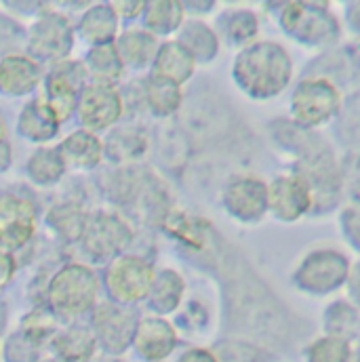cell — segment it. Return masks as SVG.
I'll list each match as a JSON object with an SVG mask.
<instances>
[{
    "instance_id": "obj_1",
    "label": "cell",
    "mask_w": 360,
    "mask_h": 362,
    "mask_svg": "<svg viewBox=\"0 0 360 362\" xmlns=\"http://www.w3.org/2000/svg\"><path fill=\"white\" fill-rule=\"evenodd\" d=\"M291 57L274 42L245 47L234 62V81L247 95L268 99L282 93L291 81Z\"/></svg>"
},
{
    "instance_id": "obj_2",
    "label": "cell",
    "mask_w": 360,
    "mask_h": 362,
    "mask_svg": "<svg viewBox=\"0 0 360 362\" xmlns=\"http://www.w3.org/2000/svg\"><path fill=\"white\" fill-rule=\"evenodd\" d=\"M99 276L85 264H66L47 284V301L55 316L76 318L97 305Z\"/></svg>"
},
{
    "instance_id": "obj_3",
    "label": "cell",
    "mask_w": 360,
    "mask_h": 362,
    "mask_svg": "<svg viewBox=\"0 0 360 362\" xmlns=\"http://www.w3.org/2000/svg\"><path fill=\"white\" fill-rule=\"evenodd\" d=\"M156 270L137 255H118L103 272V286L114 303L131 305L148 299Z\"/></svg>"
},
{
    "instance_id": "obj_4",
    "label": "cell",
    "mask_w": 360,
    "mask_h": 362,
    "mask_svg": "<svg viewBox=\"0 0 360 362\" xmlns=\"http://www.w3.org/2000/svg\"><path fill=\"white\" fill-rule=\"evenodd\" d=\"M74 49V25L66 13H40L28 34V55L34 62H66Z\"/></svg>"
},
{
    "instance_id": "obj_5",
    "label": "cell",
    "mask_w": 360,
    "mask_h": 362,
    "mask_svg": "<svg viewBox=\"0 0 360 362\" xmlns=\"http://www.w3.org/2000/svg\"><path fill=\"white\" fill-rule=\"evenodd\" d=\"M89 72L85 62H59L45 78V101L51 105L59 122H66L76 114L81 90L89 85Z\"/></svg>"
},
{
    "instance_id": "obj_6",
    "label": "cell",
    "mask_w": 360,
    "mask_h": 362,
    "mask_svg": "<svg viewBox=\"0 0 360 362\" xmlns=\"http://www.w3.org/2000/svg\"><path fill=\"white\" fill-rule=\"evenodd\" d=\"M280 23L286 34L308 45H331L339 36L335 17L323 4L291 2L284 6Z\"/></svg>"
},
{
    "instance_id": "obj_7",
    "label": "cell",
    "mask_w": 360,
    "mask_h": 362,
    "mask_svg": "<svg viewBox=\"0 0 360 362\" xmlns=\"http://www.w3.org/2000/svg\"><path fill=\"white\" fill-rule=\"evenodd\" d=\"M133 240L131 226L116 213L97 211L89 215L85 234L81 238L83 249L93 259H114L118 257Z\"/></svg>"
},
{
    "instance_id": "obj_8",
    "label": "cell",
    "mask_w": 360,
    "mask_h": 362,
    "mask_svg": "<svg viewBox=\"0 0 360 362\" xmlns=\"http://www.w3.org/2000/svg\"><path fill=\"white\" fill-rule=\"evenodd\" d=\"M91 327L97 344L108 354H122L133 344L137 316L127 305L114 301H101L99 305H95Z\"/></svg>"
},
{
    "instance_id": "obj_9",
    "label": "cell",
    "mask_w": 360,
    "mask_h": 362,
    "mask_svg": "<svg viewBox=\"0 0 360 362\" xmlns=\"http://www.w3.org/2000/svg\"><path fill=\"white\" fill-rule=\"evenodd\" d=\"M339 103H342L339 90L329 81L314 78V81H303L295 89L291 112L301 127H318L339 110Z\"/></svg>"
},
{
    "instance_id": "obj_10",
    "label": "cell",
    "mask_w": 360,
    "mask_h": 362,
    "mask_svg": "<svg viewBox=\"0 0 360 362\" xmlns=\"http://www.w3.org/2000/svg\"><path fill=\"white\" fill-rule=\"evenodd\" d=\"M124 112V99L120 90L110 85L89 83L79 97V120L91 133L112 129Z\"/></svg>"
},
{
    "instance_id": "obj_11",
    "label": "cell",
    "mask_w": 360,
    "mask_h": 362,
    "mask_svg": "<svg viewBox=\"0 0 360 362\" xmlns=\"http://www.w3.org/2000/svg\"><path fill=\"white\" fill-rule=\"evenodd\" d=\"M36 234V206L17 194L0 196V249H23Z\"/></svg>"
},
{
    "instance_id": "obj_12",
    "label": "cell",
    "mask_w": 360,
    "mask_h": 362,
    "mask_svg": "<svg viewBox=\"0 0 360 362\" xmlns=\"http://www.w3.org/2000/svg\"><path fill=\"white\" fill-rule=\"evenodd\" d=\"M350 276L348 259L337 251H316L303 259L295 280L310 293H329L339 288Z\"/></svg>"
},
{
    "instance_id": "obj_13",
    "label": "cell",
    "mask_w": 360,
    "mask_h": 362,
    "mask_svg": "<svg viewBox=\"0 0 360 362\" xmlns=\"http://www.w3.org/2000/svg\"><path fill=\"white\" fill-rule=\"evenodd\" d=\"M223 206L238 221H260L268 211V185L257 177H234L223 189Z\"/></svg>"
},
{
    "instance_id": "obj_14",
    "label": "cell",
    "mask_w": 360,
    "mask_h": 362,
    "mask_svg": "<svg viewBox=\"0 0 360 362\" xmlns=\"http://www.w3.org/2000/svg\"><path fill=\"white\" fill-rule=\"evenodd\" d=\"M268 209L282 221H295L312 209V192L297 175L276 177L268 187Z\"/></svg>"
},
{
    "instance_id": "obj_15",
    "label": "cell",
    "mask_w": 360,
    "mask_h": 362,
    "mask_svg": "<svg viewBox=\"0 0 360 362\" xmlns=\"http://www.w3.org/2000/svg\"><path fill=\"white\" fill-rule=\"evenodd\" d=\"M131 346L144 361H165L178 346V333L165 318L146 316L137 320V329Z\"/></svg>"
},
{
    "instance_id": "obj_16",
    "label": "cell",
    "mask_w": 360,
    "mask_h": 362,
    "mask_svg": "<svg viewBox=\"0 0 360 362\" xmlns=\"http://www.w3.org/2000/svg\"><path fill=\"white\" fill-rule=\"evenodd\" d=\"M42 81V68L30 55L11 53L0 59V93L6 97H25Z\"/></svg>"
},
{
    "instance_id": "obj_17",
    "label": "cell",
    "mask_w": 360,
    "mask_h": 362,
    "mask_svg": "<svg viewBox=\"0 0 360 362\" xmlns=\"http://www.w3.org/2000/svg\"><path fill=\"white\" fill-rule=\"evenodd\" d=\"M57 150H59L66 167L81 169V171H91V169L99 167L105 156L103 139L87 129L72 131L68 137L62 139Z\"/></svg>"
},
{
    "instance_id": "obj_18",
    "label": "cell",
    "mask_w": 360,
    "mask_h": 362,
    "mask_svg": "<svg viewBox=\"0 0 360 362\" xmlns=\"http://www.w3.org/2000/svg\"><path fill=\"white\" fill-rule=\"evenodd\" d=\"M62 122L57 120L51 105L45 101V97L30 99L17 120V131L23 139L32 144H47L53 137H57Z\"/></svg>"
},
{
    "instance_id": "obj_19",
    "label": "cell",
    "mask_w": 360,
    "mask_h": 362,
    "mask_svg": "<svg viewBox=\"0 0 360 362\" xmlns=\"http://www.w3.org/2000/svg\"><path fill=\"white\" fill-rule=\"evenodd\" d=\"M118 15L112 8V2H93L85 8L79 21V34L91 47L110 45L118 38Z\"/></svg>"
},
{
    "instance_id": "obj_20",
    "label": "cell",
    "mask_w": 360,
    "mask_h": 362,
    "mask_svg": "<svg viewBox=\"0 0 360 362\" xmlns=\"http://www.w3.org/2000/svg\"><path fill=\"white\" fill-rule=\"evenodd\" d=\"M158 38L150 34L146 28H129L118 34L116 49L122 57L124 68L133 70H146L154 64V57L158 53Z\"/></svg>"
},
{
    "instance_id": "obj_21",
    "label": "cell",
    "mask_w": 360,
    "mask_h": 362,
    "mask_svg": "<svg viewBox=\"0 0 360 362\" xmlns=\"http://www.w3.org/2000/svg\"><path fill=\"white\" fill-rule=\"evenodd\" d=\"M194 70H196V59L178 40H167L158 47V53L152 64L154 76L181 87L192 78Z\"/></svg>"
},
{
    "instance_id": "obj_22",
    "label": "cell",
    "mask_w": 360,
    "mask_h": 362,
    "mask_svg": "<svg viewBox=\"0 0 360 362\" xmlns=\"http://www.w3.org/2000/svg\"><path fill=\"white\" fill-rule=\"evenodd\" d=\"M85 66L89 72V81L97 83V85L116 87L124 74V64L116 49V42L91 47L87 57H85Z\"/></svg>"
},
{
    "instance_id": "obj_23",
    "label": "cell",
    "mask_w": 360,
    "mask_h": 362,
    "mask_svg": "<svg viewBox=\"0 0 360 362\" xmlns=\"http://www.w3.org/2000/svg\"><path fill=\"white\" fill-rule=\"evenodd\" d=\"M87 211L79 202H59L47 213V226L64 243H79L87 228Z\"/></svg>"
},
{
    "instance_id": "obj_24",
    "label": "cell",
    "mask_w": 360,
    "mask_h": 362,
    "mask_svg": "<svg viewBox=\"0 0 360 362\" xmlns=\"http://www.w3.org/2000/svg\"><path fill=\"white\" fill-rule=\"evenodd\" d=\"M51 346L62 362H89L95 354L97 339L87 327H68L57 331Z\"/></svg>"
},
{
    "instance_id": "obj_25",
    "label": "cell",
    "mask_w": 360,
    "mask_h": 362,
    "mask_svg": "<svg viewBox=\"0 0 360 362\" xmlns=\"http://www.w3.org/2000/svg\"><path fill=\"white\" fill-rule=\"evenodd\" d=\"M185 293V282L181 278V274L175 270L156 272L150 295H148V305L152 312H156L158 316L171 314L180 308L181 297Z\"/></svg>"
},
{
    "instance_id": "obj_26",
    "label": "cell",
    "mask_w": 360,
    "mask_h": 362,
    "mask_svg": "<svg viewBox=\"0 0 360 362\" xmlns=\"http://www.w3.org/2000/svg\"><path fill=\"white\" fill-rule=\"evenodd\" d=\"M178 42L190 51L196 62H211L219 51L217 34L202 21H183Z\"/></svg>"
},
{
    "instance_id": "obj_27",
    "label": "cell",
    "mask_w": 360,
    "mask_h": 362,
    "mask_svg": "<svg viewBox=\"0 0 360 362\" xmlns=\"http://www.w3.org/2000/svg\"><path fill=\"white\" fill-rule=\"evenodd\" d=\"M66 169L68 167H66L59 150L57 148H49V146L38 148L28 158V165H25V171H28L30 181H34L40 187L55 185L57 181L66 175Z\"/></svg>"
},
{
    "instance_id": "obj_28",
    "label": "cell",
    "mask_w": 360,
    "mask_h": 362,
    "mask_svg": "<svg viewBox=\"0 0 360 362\" xmlns=\"http://www.w3.org/2000/svg\"><path fill=\"white\" fill-rule=\"evenodd\" d=\"M185 8L181 2H146L141 19L150 34L169 36L183 25Z\"/></svg>"
},
{
    "instance_id": "obj_29",
    "label": "cell",
    "mask_w": 360,
    "mask_h": 362,
    "mask_svg": "<svg viewBox=\"0 0 360 362\" xmlns=\"http://www.w3.org/2000/svg\"><path fill=\"white\" fill-rule=\"evenodd\" d=\"M181 87L169 83V81H163L154 74L148 76V81L144 83V99H146V105L148 110L158 116V118H165V116H171L180 110L181 105Z\"/></svg>"
},
{
    "instance_id": "obj_30",
    "label": "cell",
    "mask_w": 360,
    "mask_h": 362,
    "mask_svg": "<svg viewBox=\"0 0 360 362\" xmlns=\"http://www.w3.org/2000/svg\"><path fill=\"white\" fill-rule=\"evenodd\" d=\"M105 154L116 163H127V160H135L146 152V137L141 135V131L137 129H118L114 131L105 141H103Z\"/></svg>"
},
{
    "instance_id": "obj_31",
    "label": "cell",
    "mask_w": 360,
    "mask_h": 362,
    "mask_svg": "<svg viewBox=\"0 0 360 362\" xmlns=\"http://www.w3.org/2000/svg\"><path fill=\"white\" fill-rule=\"evenodd\" d=\"M19 333L30 344L40 348L45 341H53V337L57 335V316L51 310H32L23 316Z\"/></svg>"
},
{
    "instance_id": "obj_32",
    "label": "cell",
    "mask_w": 360,
    "mask_h": 362,
    "mask_svg": "<svg viewBox=\"0 0 360 362\" xmlns=\"http://www.w3.org/2000/svg\"><path fill=\"white\" fill-rule=\"evenodd\" d=\"M165 228L169 230V234H173L175 238H180L181 243H185L187 247H194V249H200L204 247V230H202V223L192 219V215L187 213H169L167 215V221H165Z\"/></svg>"
},
{
    "instance_id": "obj_33",
    "label": "cell",
    "mask_w": 360,
    "mask_h": 362,
    "mask_svg": "<svg viewBox=\"0 0 360 362\" xmlns=\"http://www.w3.org/2000/svg\"><path fill=\"white\" fill-rule=\"evenodd\" d=\"M223 30L234 45H245L257 34V19L251 11H234L226 17Z\"/></svg>"
},
{
    "instance_id": "obj_34",
    "label": "cell",
    "mask_w": 360,
    "mask_h": 362,
    "mask_svg": "<svg viewBox=\"0 0 360 362\" xmlns=\"http://www.w3.org/2000/svg\"><path fill=\"white\" fill-rule=\"evenodd\" d=\"M308 362H350V346L339 337H323L308 350Z\"/></svg>"
},
{
    "instance_id": "obj_35",
    "label": "cell",
    "mask_w": 360,
    "mask_h": 362,
    "mask_svg": "<svg viewBox=\"0 0 360 362\" xmlns=\"http://www.w3.org/2000/svg\"><path fill=\"white\" fill-rule=\"evenodd\" d=\"M359 312L350 305V303H337L329 310L327 314V325L333 329V337H352V333H356L359 329Z\"/></svg>"
},
{
    "instance_id": "obj_36",
    "label": "cell",
    "mask_w": 360,
    "mask_h": 362,
    "mask_svg": "<svg viewBox=\"0 0 360 362\" xmlns=\"http://www.w3.org/2000/svg\"><path fill=\"white\" fill-rule=\"evenodd\" d=\"M15 270H17V264H15V257L13 253L0 249V291L13 280L15 276Z\"/></svg>"
},
{
    "instance_id": "obj_37",
    "label": "cell",
    "mask_w": 360,
    "mask_h": 362,
    "mask_svg": "<svg viewBox=\"0 0 360 362\" xmlns=\"http://www.w3.org/2000/svg\"><path fill=\"white\" fill-rule=\"evenodd\" d=\"M146 2H112L114 13L118 15V19H137L144 13Z\"/></svg>"
},
{
    "instance_id": "obj_38",
    "label": "cell",
    "mask_w": 360,
    "mask_h": 362,
    "mask_svg": "<svg viewBox=\"0 0 360 362\" xmlns=\"http://www.w3.org/2000/svg\"><path fill=\"white\" fill-rule=\"evenodd\" d=\"M178 362H217V358L209 350H187Z\"/></svg>"
},
{
    "instance_id": "obj_39",
    "label": "cell",
    "mask_w": 360,
    "mask_h": 362,
    "mask_svg": "<svg viewBox=\"0 0 360 362\" xmlns=\"http://www.w3.org/2000/svg\"><path fill=\"white\" fill-rule=\"evenodd\" d=\"M13 163V152H11V146L6 141H0V173L8 171Z\"/></svg>"
},
{
    "instance_id": "obj_40",
    "label": "cell",
    "mask_w": 360,
    "mask_h": 362,
    "mask_svg": "<svg viewBox=\"0 0 360 362\" xmlns=\"http://www.w3.org/2000/svg\"><path fill=\"white\" fill-rule=\"evenodd\" d=\"M350 192H352V196L360 202V158L359 163L354 165L352 173H350Z\"/></svg>"
},
{
    "instance_id": "obj_41",
    "label": "cell",
    "mask_w": 360,
    "mask_h": 362,
    "mask_svg": "<svg viewBox=\"0 0 360 362\" xmlns=\"http://www.w3.org/2000/svg\"><path fill=\"white\" fill-rule=\"evenodd\" d=\"M352 288H354V295L360 299V266L354 272V276H352Z\"/></svg>"
},
{
    "instance_id": "obj_42",
    "label": "cell",
    "mask_w": 360,
    "mask_h": 362,
    "mask_svg": "<svg viewBox=\"0 0 360 362\" xmlns=\"http://www.w3.org/2000/svg\"><path fill=\"white\" fill-rule=\"evenodd\" d=\"M6 133H8V129H6V120H4V116L0 114V141H6Z\"/></svg>"
},
{
    "instance_id": "obj_43",
    "label": "cell",
    "mask_w": 360,
    "mask_h": 362,
    "mask_svg": "<svg viewBox=\"0 0 360 362\" xmlns=\"http://www.w3.org/2000/svg\"><path fill=\"white\" fill-rule=\"evenodd\" d=\"M93 362H122V361H118V358H112V356H105V358H97V361H93Z\"/></svg>"
},
{
    "instance_id": "obj_44",
    "label": "cell",
    "mask_w": 360,
    "mask_h": 362,
    "mask_svg": "<svg viewBox=\"0 0 360 362\" xmlns=\"http://www.w3.org/2000/svg\"><path fill=\"white\" fill-rule=\"evenodd\" d=\"M45 362H59V361H45Z\"/></svg>"
},
{
    "instance_id": "obj_45",
    "label": "cell",
    "mask_w": 360,
    "mask_h": 362,
    "mask_svg": "<svg viewBox=\"0 0 360 362\" xmlns=\"http://www.w3.org/2000/svg\"><path fill=\"white\" fill-rule=\"evenodd\" d=\"M359 362H360V358H359Z\"/></svg>"
}]
</instances>
